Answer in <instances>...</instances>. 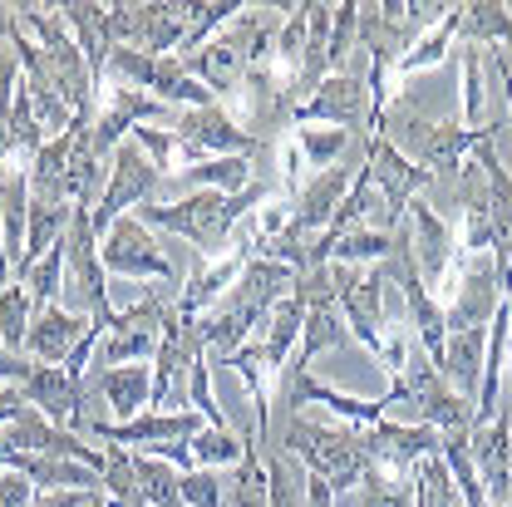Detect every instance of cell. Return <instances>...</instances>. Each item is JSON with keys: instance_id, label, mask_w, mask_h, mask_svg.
I'll list each match as a JSON object with an SVG mask.
<instances>
[{"instance_id": "1", "label": "cell", "mask_w": 512, "mask_h": 507, "mask_svg": "<svg viewBox=\"0 0 512 507\" xmlns=\"http://www.w3.org/2000/svg\"><path fill=\"white\" fill-rule=\"evenodd\" d=\"M281 453L296 458L311 478H325L335 498L350 493V488L365 478V468H370V453L360 444V434L320 429V424H311L306 414H291V419H286V429H281Z\"/></svg>"}, {"instance_id": "2", "label": "cell", "mask_w": 512, "mask_h": 507, "mask_svg": "<svg viewBox=\"0 0 512 507\" xmlns=\"http://www.w3.org/2000/svg\"><path fill=\"white\" fill-rule=\"evenodd\" d=\"M266 197V183H256V188L237 192V197H222V192H197L188 202H173V207H143L138 212V222H153V227H168V232H178V237H188L192 247H202V252H217L222 242H227V232L237 227V217L256 207Z\"/></svg>"}, {"instance_id": "3", "label": "cell", "mask_w": 512, "mask_h": 507, "mask_svg": "<svg viewBox=\"0 0 512 507\" xmlns=\"http://www.w3.org/2000/svg\"><path fill=\"white\" fill-rule=\"evenodd\" d=\"M64 311L89 316L99 330H109V291H104V256L94 242V222L84 207H74L69 232H64Z\"/></svg>"}, {"instance_id": "4", "label": "cell", "mask_w": 512, "mask_h": 507, "mask_svg": "<svg viewBox=\"0 0 512 507\" xmlns=\"http://www.w3.org/2000/svg\"><path fill=\"white\" fill-rule=\"evenodd\" d=\"M158 168L148 163V153L138 143H119L114 148V173H109V192L99 207H89V222H94V237H109V227L124 217V207H148V197L158 192Z\"/></svg>"}, {"instance_id": "5", "label": "cell", "mask_w": 512, "mask_h": 507, "mask_svg": "<svg viewBox=\"0 0 512 507\" xmlns=\"http://www.w3.org/2000/svg\"><path fill=\"white\" fill-rule=\"evenodd\" d=\"M365 173H370L375 188L384 192V207H389V222H394V227L404 222L409 197L434 183V173H424V168H419L409 153H399L384 133H370V138H365Z\"/></svg>"}, {"instance_id": "6", "label": "cell", "mask_w": 512, "mask_h": 507, "mask_svg": "<svg viewBox=\"0 0 512 507\" xmlns=\"http://www.w3.org/2000/svg\"><path fill=\"white\" fill-rule=\"evenodd\" d=\"M202 414L197 409H173V414H148V419H128V424H89V434L99 444H119V448H143V453H158L168 444H192L202 434Z\"/></svg>"}, {"instance_id": "7", "label": "cell", "mask_w": 512, "mask_h": 507, "mask_svg": "<svg viewBox=\"0 0 512 507\" xmlns=\"http://www.w3.org/2000/svg\"><path fill=\"white\" fill-rule=\"evenodd\" d=\"M473 463H478V483L483 498H493V507L512 503V409H498L493 424H478L468 434Z\"/></svg>"}, {"instance_id": "8", "label": "cell", "mask_w": 512, "mask_h": 507, "mask_svg": "<svg viewBox=\"0 0 512 507\" xmlns=\"http://www.w3.org/2000/svg\"><path fill=\"white\" fill-rule=\"evenodd\" d=\"M365 109H370L365 79H360V74L335 69V74H325V79H320V89L306 99V104H296V114H291V119H301V124L355 128L360 119H365Z\"/></svg>"}, {"instance_id": "9", "label": "cell", "mask_w": 512, "mask_h": 507, "mask_svg": "<svg viewBox=\"0 0 512 507\" xmlns=\"http://www.w3.org/2000/svg\"><path fill=\"white\" fill-rule=\"evenodd\" d=\"M104 266L109 271H138V276H158V281H178V266L168 256H158V242L148 237V227L138 217H119L104 237Z\"/></svg>"}, {"instance_id": "10", "label": "cell", "mask_w": 512, "mask_h": 507, "mask_svg": "<svg viewBox=\"0 0 512 507\" xmlns=\"http://www.w3.org/2000/svg\"><path fill=\"white\" fill-rule=\"evenodd\" d=\"M404 227H409V252H414V271L424 286H444L448 281V227L434 217V207L424 197H414V207H404Z\"/></svg>"}, {"instance_id": "11", "label": "cell", "mask_w": 512, "mask_h": 507, "mask_svg": "<svg viewBox=\"0 0 512 507\" xmlns=\"http://www.w3.org/2000/svg\"><path fill=\"white\" fill-rule=\"evenodd\" d=\"M483 360H488V330H473V325L468 330H448L439 375L453 384V394H463L473 404L478 389H483Z\"/></svg>"}, {"instance_id": "12", "label": "cell", "mask_w": 512, "mask_h": 507, "mask_svg": "<svg viewBox=\"0 0 512 507\" xmlns=\"http://www.w3.org/2000/svg\"><path fill=\"white\" fill-rule=\"evenodd\" d=\"M178 133L188 138V148H202V153H227V158H247V153L256 148L252 133H242L227 114H217V104H212V109H188V114L178 119Z\"/></svg>"}, {"instance_id": "13", "label": "cell", "mask_w": 512, "mask_h": 507, "mask_svg": "<svg viewBox=\"0 0 512 507\" xmlns=\"http://www.w3.org/2000/svg\"><path fill=\"white\" fill-rule=\"evenodd\" d=\"M89 325H94V320L69 316V311H60V306H50V311H40V320L30 325L25 350H30L40 365H64V360L74 355V345L89 335Z\"/></svg>"}, {"instance_id": "14", "label": "cell", "mask_w": 512, "mask_h": 507, "mask_svg": "<svg viewBox=\"0 0 512 507\" xmlns=\"http://www.w3.org/2000/svg\"><path fill=\"white\" fill-rule=\"evenodd\" d=\"M138 119H163V104H153V99H143L138 89H114L109 94V109H104V119L89 128L94 133V148H99V158H109L114 148H119V138H124L128 128L138 124Z\"/></svg>"}, {"instance_id": "15", "label": "cell", "mask_w": 512, "mask_h": 507, "mask_svg": "<svg viewBox=\"0 0 512 507\" xmlns=\"http://www.w3.org/2000/svg\"><path fill=\"white\" fill-rule=\"evenodd\" d=\"M94 384H99V394H104V404H109V414H114L119 424L138 419V409L153 404V375H148L143 365L94 370ZM114 419H109V424H114Z\"/></svg>"}, {"instance_id": "16", "label": "cell", "mask_w": 512, "mask_h": 507, "mask_svg": "<svg viewBox=\"0 0 512 507\" xmlns=\"http://www.w3.org/2000/svg\"><path fill=\"white\" fill-rule=\"evenodd\" d=\"M384 291H389V276L380 271H370V276H360L340 301H345V316H350V330H355V340L370 350V355H380V306H384Z\"/></svg>"}, {"instance_id": "17", "label": "cell", "mask_w": 512, "mask_h": 507, "mask_svg": "<svg viewBox=\"0 0 512 507\" xmlns=\"http://www.w3.org/2000/svg\"><path fill=\"white\" fill-rule=\"evenodd\" d=\"M64 25L79 35V55L89 64V74L99 79L109 69V55H114V35H109V5H60Z\"/></svg>"}, {"instance_id": "18", "label": "cell", "mask_w": 512, "mask_h": 507, "mask_svg": "<svg viewBox=\"0 0 512 507\" xmlns=\"http://www.w3.org/2000/svg\"><path fill=\"white\" fill-rule=\"evenodd\" d=\"M69 153H74V128L60 138H45V148L30 163V197L35 202H69Z\"/></svg>"}, {"instance_id": "19", "label": "cell", "mask_w": 512, "mask_h": 507, "mask_svg": "<svg viewBox=\"0 0 512 507\" xmlns=\"http://www.w3.org/2000/svg\"><path fill=\"white\" fill-rule=\"evenodd\" d=\"M183 69L192 79H207V89H237L247 74V55H242L237 35H227V40H207L197 55L183 60Z\"/></svg>"}, {"instance_id": "20", "label": "cell", "mask_w": 512, "mask_h": 507, "mask_svg": "<svg viewBox=\"0 0 512 507\" xmlns=\"http://www.w3.org/2000/svg\"><path fill=\"white\" fill-rule=\"evenodd\" d=\"M207 183V192H222V197H237V192L252 188V163L247 158H212V163H197L183 168L173 188H197Z\"/></svg>"}, {"instance_id": "21", "label": "cell", "mask_w": 512, "mask_h": 507, "mask_svg": "<svg viewBox=\"0 0 512 507\" xmlns=\"http://www.w3.org/2000/svg\"><path fill=\"white\" fill-rule=\"evenodd\" d=\"M458 35L478 45H512V5H493V0L458 5Z\"/></svg>"}, {"instance_id": "22", "label": "cell", "mask_w": 512, "mask_h": 507, "mask_svg": "<svg viewBox=\"0 0 512 507\" xmlns=\"http://www.w3.org/2000/svg\"><path fill=\"white\" fill-rule=\"evenodd\" d=\"M153 94H168L173 104H188V109H212V89L197 84L178 55H163L153 69Z\"/></svg>"}, {"instance_id": "23", "label": "cell", "mask_w": 512, "mask_h": 507, "mask_svg": "<svg viewBox=\"0 0 512 507\" xmlns=\"http://www.w3.org/2000/svg\"><path fill=\"white\" fill-rule=\"evenodd\" d=\"M133 478L143 488L148 507H183V493H178V468L153 458V453H133Z\"/></svg>"}, {"instance_id": "24", "label": "cell", "mask_w": 512, "mask_h": 507, "mask_svg": "<svg viewBox=\"0 0 512 507\" xmlns=\"http://www.w3.org/2000/svg\"><path fill=\"white\" fill-rule=\"evenodd\" d=\"M414 507H463V498H458V488H453V478H448L439 453L414 468Z\"/></svg>"}, {"instance_id": "25", "label": "cell", "mask_w": 512, "mask_h": 507, "mask_svg": "<svg viewBox=\"0 0 512 507\" xmlns=\"http://www.w3.org/2000/svg\"><path fill=\"white\" fill-rule=\"evenodd\" d=\"M30 286L25 281H15L5 296H0V345L10 350V355H20V345H25V335H30Z\"/></svg>"}, {"instance_id": "26", "label": "cell", "mask_w": 512, "mask_h": 507, "mask_svg": "<svg viewBox=\"0 0 512 507\" xmlns=\"http://www.w3.org/2000/svg\"><path fill=\"white\" fill-rule=\"evenodd\" d=\"M188 448H192V468H227V463L247 458V444L232 429H202Z\"/></svg>"}, {"instance_id": "27", "label": "cell", "mask_w": 512, "mask_h": 507, "mask_svg": "<svg viewBox=\"0 0 512 507\" xmlns=\"http://www.w3.org/2000/svg\"><path fill=\"white\" fill-rule=\"evenodd\" d=\"M453 35H458V5H448V15L424 35V40H419V45H414V50H409V55H404V60H399V69H404V74H414V69H434V64L444 60V50H448Z\"/></svg>"}, {"instance_id": "28", "label": "cell", "mask_w": 512, "mask_h": 507, "mask_svg": "<svg viewBox=\"0 0 512 507\" xmlns=\"http://www.w3.org/2000/svg\"><path fill=\"white\" fill-rule=\"evenodd\" d=\"M345 340V330H340V320H335V306L330 311H306V325H301V360L296 365H311L320 350H330V345H340Z\"/></svg>"}, {"instance_id": "29", "label": "cell", "mask_w": 512, "mask_h": 507, "mask_svg": "<svg viewBox=\"0 0 512 507\" xmlns=\"http://www.w3.org/2000/svg\"><path fill=\"white\" fill-rule=\"evenodd\" d=\"M463 119H468V133L488 128V114H483V50L463 55Z\"/></svg>"}, {"instance_id": "30", "label": "cell", "mask_w": 512, "mask_h": 507, "mask_svg": "<svg viewBox=\"0 0 512 507\" xmlns=\"http://www.w3.org/2000/svg\"><path fill=\"white\" fill-rule=\"evenodd\" d=\"M301 138V153L320 163V168H335L340 158H345V148H350V133L345 128H306V133H296Z\"/></svg>"}, {"instance_id": "31", "label": "cell", "mask_w": 512, "mask_h": 507, "mask_svg": "<svg viewBox=\"0 0 512 507\" xmlns=\"http://www.w3.org/2000/svg\"><path fill=\"white\" fill-rule=\"evenodd\" d=\"M178 493H183V507H227L222 483H217V473H212V468L178 473Z\"/></svg>"}, {"instance_id": "32", "label": "cell", "mask_w": 512, "mask_h": 507, "mask_svg": "<svg viewBox=\"0 0 512 507\" xmlns=\"http://www.w3.org/2000/svg\"><path fill=\"white\" fill-rule=\"evenodd\" d=\"M109 69H114V74L124 79V89H133V84L153 89V69H158V60H153V55H143V50L114 45V55H109Z\"/></svg>"}, {"instance_id": "33", "label": "cell", "mask_w": 512, "mask_h": 507, "mask_svg": "<svg viewBox=\"0 0 512 507\" xmlns=\"http://www.w3.org/2000/svg\"><path fill=\"white\" fill-rule=\"evenodd\" d=\"M355 30H360V5H335V25H330V74H335V64L350 55Z\"/></svg>"}, {"instance_id": "34", "label": "cell", "mask_w": 512, "mask_h": 507, "mask_svg": "<svg viewBox=\"0 0 512 507\" xmlns=\"http://www.w3.org/2000/svg\"><path fill=\"white\" fill-rule=\"evenodd\" d=\"M35 498L40 493H35V483L25 473H10V468L0 473V507H35Z\"/></svg>"}, {"instance_id": "35", "label": "cell", "mask_w": 512, "mask_h": 507, "mask_svg": "<svg viewBox=\"0 0 512 507\" xmlns=\"http://www.w3.org/2000/svg\"><path fill=\"white\" fill-rule=\"evenodd\" d=\"M30 370H35L30 360H20V355H10V350L0 345V384H25Z\"/></svg>"}, {"instance_id": "36", "label": "cell", "mask_w": 512, "mask_h": 507, "mask_svg": "<svg viewBox=\"0 0 512 507\" xmlns=\"http://www.w3.org/2000/svg\"><path fill=\"white\" fill-rule=\"evenodd\" d=\"M35 507H94V493H45Z\"/></svg>"}, {"instance_id": "37", "label": "cell", "mask_w": 512, "mask_h": 507, "mask_svg": "<svg viewBox=\"0 0 512 507\" xmlns=\"http://www.w3.org/2000/svg\"><path fill=\"white\" fill-rule=\"evenodd\" d=\"M306 507H335V493L325 478H306Z\"/></svg>"}, {"instance_id": "38", "label": "cell", "mask_w": 512, "mask_h": 507, "mask_svg": "<svg viewBox=\"0 0 512 507\" xmlns=\"http://www.w3.org/2000/svg\"><path fill=\"white\" fill-rule=\"evenodd\" d=\"M5 276H10V252H5V232H0V296H5Z\"/></svg>"}, {"instance_id": "39", "label": "cell", "mask_w": 512, "mask_h": 507, "mask_svg": "<svg viewBox=\"0 0 512 507\" xmlns=\"http://www.w3.org/2000/svg\"><path fill=\"white\" fill-rule=\"evenodd\" d=\"M503 94H508V99H503V104H508V119H512V74H508V89H503Z\"/></svg>"}, {"instance_id": "40", "label": "cell", "mask_w": 512, "mask_h": 507, "mask_svg": "<svg viewBox=\"0 0 512 507\" xmlns=\"http://www.w3.org/2000/svg\"><path fill=\"white\" fill-rule=\"evenodd\" d=\"M5 25H10V15H0V35H5Z\"/></svg>"}, {"instance_id": "41", "label": "cell", "mask_w": 512, "mask_h": 507, "mask_svg": "<svg viewBox=\"0 0 512 507\" xmlns=\"http://www.w3.org/2000/svg\"><path fill=\"white\" fill-rule=\"evenodd\" d=\"M488 507H493V503H488Z\"/></svg>"}]
</instances>
